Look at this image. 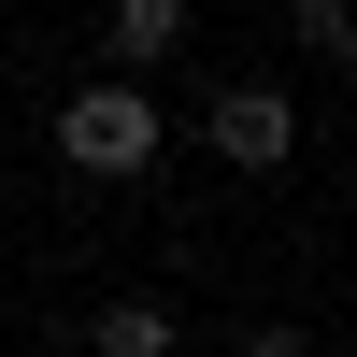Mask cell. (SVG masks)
<instances>
[{
  "label": "cell",
  "mask_w": 357,
  "mask_h": 357,
  "mask_svg": "<svg viewBox=\"0 0 357 357\" xmlns=\"http://www.w3.org/2000/svg\"><path fill=\"white\" fill-rule=\"evenodd\" d=\"M57 158H72L86 186H129V172H158V100H143L129 72L72 86V100H57Z\"/></svg>",
  "instance_id": "6da1fadb"
},
{
  "label": "cell",
  "mask_w": 357,
  "mask_h": 357,
  "mask_svg": "<svg viewBox=\"0 0 357 357\" xmlns=\"http://www.w3.org/2000/svg\"><path fill=\"white\" fill-rule=\"evenodd\" d=\"M200 129H215V158L229 172H286V143H301V100H286V86H215V114H200Z\"/></svg>",
  "instance_id": "7a4b0ae2"
},
{
  "label": "cell",
  "mask_w": 357,
  "mask_h": 357,
  "mask_svg": "<svg viewBox=\"0 0 357 357\" xmlns=\"http://www.w3.org/2000/svg\"><path fill=\"white\" fill-rule=\"evenodd\" d=\"M86 343H100V357H172V343H186V314H172V301H100V329H86Z\"/></svg>",
  "instance_id": "3957f363"
},
{
  "label": "cell",
  "mask_w": 357,
  "mask_h": 357,
  "mask_svg": "<svg viewBox=\"0 0 357 357\" xmlns=\"http://www.w3.org/2000/svg\"><path fill=\"white\" fill-rule=\"evenodd\" d=\"M172 43H186V0H114V57L129 72H158Z\"/></svg>",
  "instance_id": "277c9868"
},
{
  "label": "cell",
  "mask_w": 357,
  "mask_h": 357,
  "mask_svg": "<svg viewBox=\"0 0 357 357\" xmlns=\"http://www.w3.org/2000/svg\"><path fill=\"white\" fill-rule=\"evenodd\" d=\"M301 57H329V72L357 57V15H343V0H301Z\"/></svg>",
  "instance_id": "5b68a950"
},
{
  "label": "cell",
  "mask_w": 357,
  "mask_h": 357,
  "mask_svg": "<svg viewBox=\"0 0 357 357\" xmlns=\"http://www.w3.org/2000/svg\"><path fill=\"white\" fill-rule=\"evenodd\" d=\"M243 357H314V329H257V343H243Z\"/></svg>",
  "instance_id": "8992f818"
}]
</instances>
